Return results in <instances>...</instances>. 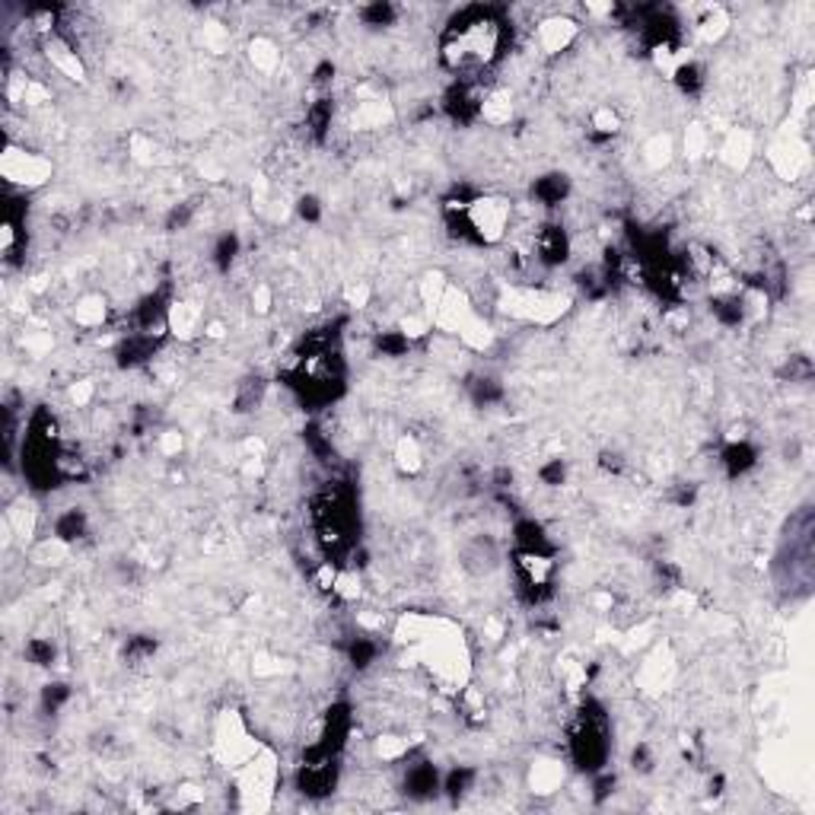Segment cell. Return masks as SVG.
<instances>
[{
	"label": "cell",
	"instance_id": "3957f363",
	"mask_svg": "<svg viewBox=\"0 0 815 815\" xmlns=\"http://www.w3.org/2000/svg\"><path fill=\"white\" fill-rule=\"evenodd\" d=\"M0 172H4V182L10 189L32 191V189H42L55 170H51L48 157H42L36 150H26L16 140H6L4 157H0Z\"/></svg>",
	"mask_w": 815,
	"mask_h": 815
},
{
	"label": "cell",
	"instance_id": "7a4b0ae2",
	"mask_svg": "<svg viewBox=\"0 0 815 815\" xmlns=\"http://www.w3.org/2000/svg\"><path fill=\"white\" fill-rule=\"evenodd\" d=\"M567 752L571 761L586 774H596L609 765L612 755V723L599 701H586L577 710L567 729Z\"/></svg>",
	"mask_w": 815,
	"mask_h": 815
},
{
	"label": "cell",
	"instance_id": "5b68a950",
	"mask_svg": "<svg viewBox=\"0 0 815 815\" xmlns=\"http://www.w3.org/2000/svg\"><path fill=\"white\" fill-rule=\"evenodd\" d=\"M402 787L411 800H433L437 793H443V774L433 761H418V765H408Z\"/></svg>",
	"mask_w": 815,
	"mask_h": 815
},
{
	"label": "cell",
	"instance_id": "7c38bea8",
	"mask_svg": "<svg viewBox=\"0 0 815 815\" xmlns=\"http://www.w3.org/2000/svg\"><path fill=\"white\" fill-rule=\"evenodd\" d=\"M249 61L255 70L262 74H274L281 67V45L274 42L271 36H255L249 42Z\"/></svg>",
	"mask_w": 815,
	"mask_h": 815
},
{
	"label": "cell",
	"instance_id": "6da1fadb",
	"mask_svg": "<svg viewBox=\"0 0 815 815\" xmlns=\"http://www.w3.org/2000/svg\"><path fill=\"white\" fill-rule=\"evenodd\" d=\"M507 42L510 26L497 19L494 10L469 6V10H459L443 29L439 61L446 70L459 74V80H471L503 55Z\"/></svg>",
	"mask_w": 815,
	"mask_h": 815
},
{
	"label": "cell",
	"instance_id": "5bb4252c",
	"mask_svg": "<svg viewBox=\"0 0 815 815\" xmlns=\"http://www.w3.org/2000/svg\"><path fill=\"white\" fill-rule=\"evenodd\" d=\"M347 659H351V665L357 672L373 669V663L379 659V644L373 637H354L347 644Z\"/></svg>",
	"mask_w": 815,
	"mask_h": 815
},
{
	"label": "cell",
	"instance_id": "30bf717a",
	"mask_svg": "<svg viewBox=\"0 0 815 815\" xmlns=\"http://www.w3.org/2000/svg\"><path fill=\"white\" fill-rule=\"evenodd\" d=\"M424 446H420L418 437H411V433H405L402 439L396 443V452H392V462H396V469L402 471V475L414 478L424 471Z\"/></svg>",
	"mask_w": 815,
	"mask_h": 815
},
{
	"label": "cell",
	"instance_id": "ba28073f",
	"mask_svg": "<svg viewBox=\"0 0 815 815\" xmlns=\"http://www.w3.org/2000/svg\"><path fill=\"white\" fill-rule=\"evenodd\" d=\"M51 535L64 545H77L83 535H89V520L80 507H67V510H57L55 522H51Z\"/></svg>",
	"mask_w": 815,
	"mask_h": 815
},
{
	"label": "cell",
	"instance_id": "2e32d148",
	"mask_svg": "<svg viewBox=\"0 0 815 815\" xmlns=\"http://www.w3.org/2000/svg\"><path fill=\"white\" fill-rule=\"evenodd\" d=\"M23 656H26V663H32V665H51L55 663V656H57V650H55V644H51V637H29L23 644Z\"/></svg>",
	"mask_w": 815,
	"mask_h": 815
},
{
	"label": "cell",
	"instance_id": "ffe728a7",
	"mask_svg": "<svg viewBox=\"0 0 815 815\" xmlns=\"http://www.w3.org/2000/svg\"><path fill=\"white\" fill-rule=\"evenodd\" d=\"M296 213H300V220H306V223H319L325 207H322V201L315 195H300L296 198Z\"/></svg>",
	"mask_w": 815,
	"mask_h": 815
},
{
	"label": "cell",
	"instance_id": "9c48e42d",
	"mask_svg": "<svg viewBox=\"0 0 815 815\" xmlns=\"http://www.w3.org/2000/svg\"><path fill=\"white\" fill-rule=\"evenodd\" d=\"M729 13L723 10V6H704L701 13H697V19L691 23V29H695L697 42L704 45H717L723 36L729 32Z\"/></svg>",
	"mask_w": 815,
	"mask_h": 815
},
{
	"label": "cell",
	"instance_id": "4fadbf2b",
	"mask_svg": "<svg viewBox=\"0 0 815 815\" xmlns=\"http://www.w3.org/2000/svg\"><path fill=\"white\" fill-rule=\"evenodd\" d=\"M532 790L535 793H554L561 790V784H564V768L558 765V761H542V765L532 768Z\"/></svg>",
	"mask_w": 815,
	"mask_h": 815
},
{
	"label": "cell",
	"instance_id": "52a82bcc",
	"mask_svg": "<svg viewBox=\"0 0 815 815\" xmlns=\"http://www.w3.org/2000/svg\"><path fill=\"white\" fill-rule=\"evenodd\" d=\"M571 198V179L564 172H545L532 182V201L539 207H561Z\"/></svg>",
	"mask_w": 815,
	"mask_h": 815
},
{
	"label": "cell",
	"instance_id": "9a60e30c",
	"mask_svg": "<svg viewBox=\"0 0 815 815\" xmlns=\"http://www.w3.org/2000/svg\"><path fill=\"white\" fill-rule=\"evenodd\" d=\"M475 784H478V771H471V768H452L443 778V793L449 800H462L465 793L475 790Z\"/></svg>",
	"mask_w": 815,
	"mask_h": 815
},
{
	"label": "cell",
	"instance_id": "8992f818",
	"mask_svg": "<svg viewBox=\"0 0 815 815\" xmlns=\"http://www.w3.org/2000/svg\"><path fill=\"white\" fill-rule=\"evenodd\" d=\"M720 465L727 471V478H742L758 465V449L748 443V437L727 439L720 449Z\"/></svg>",
	"mask_w": 815,
	"mask_h": 815
},
{
	"label": "cell",
	"instance_id": "8fae6325",
	"mask_svg": "<svg viewBox=\"0 0 815 815\" xmlns=\"http://www.w3.org/2000/svg\"><path fill=\"white\" fill-rule=\"evenodd\" d=\"M106 315H108V303L102 294H87L74 303V322L80 328H89V332H93V328H99L102 322H106Z\"/></svg>",
	"mask_w": 815,
	"mask_h": 815
},
{
	"label": "cell",
	"instance_id": "ac0fdd59",
	"mask_svg": "<svg viewBox=\"0 0 815 815\" xmlns=\"http://www.w3.org/2000/svg\"><path fill=\"white\" fill-rule=\"evenodd\" d=\"M539 481L545 488H561L567 481V462L564 459H548V462L539 465Z\"/></svg>",
	"mask_w": 815,
	"mask_h": 815
},
{
	"label": "cell",
	"instance_id": "e0dca14e",
	"mask_svg": "<svg viewBox=\"0 0 815 815\" xmlns=\"http://www.w3.org/2000/svg\"><path fill=\"white\" fill-rule=\"evenodd\" d=\"M360 19H364L366 26H373V29H386V26H396L398 10L389 4H373V6H364V10H360Z\"/></svg>",
	"mask_w": 815,
	"mask_h": 815
},
{
	"label": "cell",
	"instance_id": "d6986e66",
	"mask_svg": "<svg viewBox=\"0 0 815 815\" xmlns=\"http://www.w3.org/2000/svg\"><path fill=\"white\" fill-rule=\"evenodd\" d=\"M67 701H70V688H67V685L55 682V685H45V688H42V710H45V714H57V710H61Z\"/></svg>",
	"mask_w": 815,
	"mask_h": 815
},
{
	"label": "cell",
	"instance_id": "277c9868",
	"mask_svg": "<svg viewBox=\"0 0 815 815\" xmlns=\"http://www.w3.org/2000/svg\"><path fill=\"white\" fill-rule=\"evenodd\" d=\"M580 36V23L571 16H548L539 23V29H535V42H539V51L542 55H564L567 48H571L573 42H577Z\"/></svg>",
	"mask_w": 815,
	"mask_h": 815
}]
</instances>
